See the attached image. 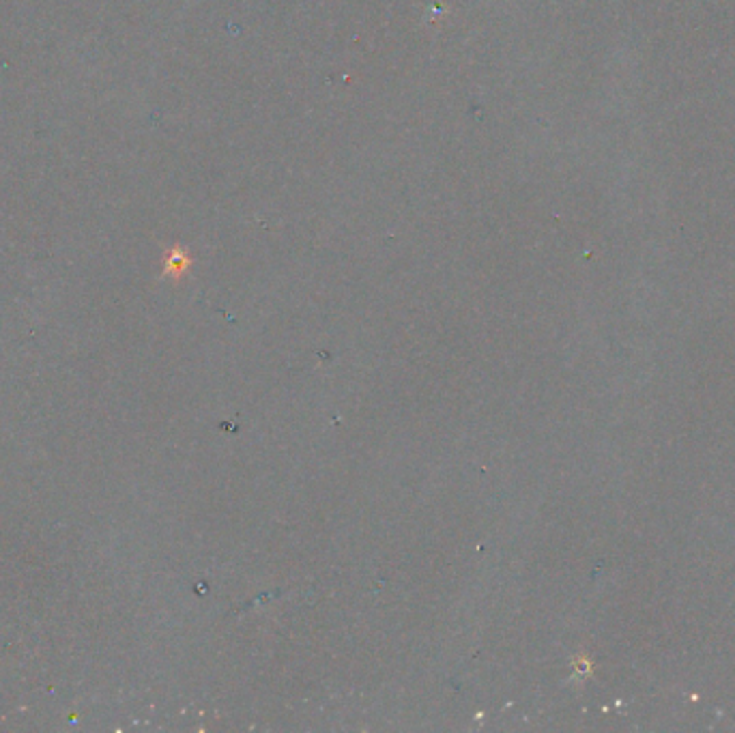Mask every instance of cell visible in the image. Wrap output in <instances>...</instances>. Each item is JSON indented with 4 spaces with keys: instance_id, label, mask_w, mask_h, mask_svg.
I'll return each instance as SVG.
<instances>
[{
    "instance_id": "cell-1",
    "label": "cell",
    "mask_w": 735,
    "mask_h": 733,
    "mask_svg": "<svg viewBox=\"0 0 735 733\" xmlns=\"http://www.w3.org/2000/svg\"><path fill=\"white\" fill-rule=\"evenodd\" d=\"M170 267H174V271H181L183 267H185V259H181V256H174L172 263H170Z\"/></svg>"
}]
</instances>
